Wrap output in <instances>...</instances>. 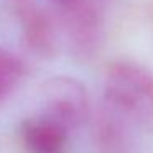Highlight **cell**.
I'll list each match as a JSON object with an SVG mask.
<instances>
[{
	"label": "cell",
	"instance_id": "cell-1",
	"mask_svg": "<svg viewBox=\"0 0 153 153\" xmlns=\"http://www.w3.org/2000/svg\"><path fill=\"white\" fill-rule=\"evenodd\" d=\"M28 43L41 54L66 48L87 54L99 45L104 0H13Z\"/></svg>",
	"mask_w": 153,
	"mask_h": 153
},
{
	"label": "cell",
	"instance_id": "cell-2",
	"mask_svg": "<svg viewBox=\"0 0 153 153\" xmlns=\"http://www.w3.org/2000/svg\"><path fill=\"white\" fill-rule=\"evenodd\" d=\"M104 99L114 119L153 133V74L133 61H114L104 76Z\"/></svg>",
	"mask_w": 153,
	"mask_h": 153
},
{
	"label": "cell",
	"instance_id": "cell-3",
	"mask_svg": "<svg viewBox=\"0 0 153 153\" xmlns=\"http://www.w3.org/2000/svg\"><path fill=\"white\" fill-rule=\"evenodd\" d=\"M40 115L64 125L68 130L79 127L89 115V96L81 81L69 76H54L43 82L40 91Z\"/></svg>",
	"mask_w": 153,
	"mask_h": 153
},
{
	"label": "cell",
	"instance_id": "cell-4",
	"mask_svg": "<svg viewBox=\"0 0 153 153\" xmlns=\"http://www.w3.org/2000/svg\"><path fill=\"white\" fill-rule=\"evenodd\" d=\"M20 140L27 153H66L69 130L48 117L35 114L22 122Z\"/></svg>",
	"mask_w": 153,
	"mask_h": 153
},
{
	"label": "cell",
	"instance_id": "cell-5",
	"mask_svg": "<svg viewBox=\"0 0 153 153\" xmlns=\"http://www.w3.org/2000/svg\"><path fill=\"white\" fill-rule=\"evenodd\" d=\"M25 77V64L13 51L0 46V107L18 89Z\"/></svg>",
	"mask_w": 153,
	"mask_h": 153
}]
</instances>
